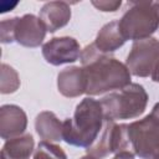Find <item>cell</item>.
Listing matches in <instances>:
<instances>
[{"label": "cell", "instance_id": "cell-5", "mask_svg": "<svg viewBox=\"0 0 159 159\" xmlns=\"http://www.w3.org/2000/svg\"><path fill=\"white\" fill-rule=\"evenodd\" d=\"M46 32L43 22L34 14L5 19L0 24V39L2 43L17 42L24 47L35 48L43 42Z\"/></svg>", "mask_w": 159, "mask_h": 159}, {"label": "cell", "instance_id": "cell-9", "mask_svg": "<svg viewBox=\"0 0 159 159\" xmlns=\"http://www.w3.org/2000/svg\"><path fill=\"white\" fill-rule=\"evenodd\" d=\"M42 56L47 63L52 66H61L65 63H73L81 57V46L75 37L61 36L52 37L42 45Z\"/></svg>", "mask_w": 159, "mask_h": 159}, {"label": "cell", "instance_id": "cell-11", "mask_svg": "<svg viewBox=\"0 0 159 159\" xmlns=\"http://www.w3.org/2000/svg\"><path fill=\"white\" fill-rule=\"evenodd\" d=\"M57 89L67 98H76L86 94V77L83 68L70 66L57 75Z\"/></svg>", "mask_w": 159, "mask_h": 159}, {"label": "cell", "instance_id": "cell-13", "mask_svg": "<svg viewBox=\"0 0 159 159\" xmlns=\"http://www.w3.org/2000/svg\"><path fill=\"white\" fill-rule=\"evenodd\" d=\"M35 130L42 140H63V122H61L57 116L51 111H43L36 116Z\"/></svg>", "mask_w": 159, "mask_h": 159}, {"label": "cell", "instance_id": "cell-14", "mask_svg": "<svg viewBox=\"0 0 159 159\" xmlns=\"http://www.w3.org/2000/svg\"><path fill=\"white\" fill-rule=\"evenodd\" d=\"M93 43L101 52L108 55L120 48L125 43V39L119 30L118 20H113L103 25L98 31Z\"/></svg>", "mask_w": 159, "mask_h": 159}, {"label": "cell", "instance_id": "cell-21", "mask_svg": "<svg viewBox=\"0 0 159 159\" xmlns=\"http://www.w3.org/2000/svg\"><path fill=\"white\" fill-rule=\"evenodd\" d=\"M80 159H97V158H94V157H92V155L87 154V155H83V157H81Z\"/></svg>", "mask_w": 159, "mask_h": 159}, {"label": "cell", "instance_id": "cell-17", "mask_svg": "<svg viewBox=\"0 0 159 159\" xmlns=\"http://www.w3.org/2000/svg\"><path fill=\"white\" fill-rule=\"evenodd\" d=\"M34 159H67V155L60 145L41 140L34 152Z\"/></svg>", "mask_w": 159, "mask_h": 159}, {"label": "cell", "instance_id": "cell-18", "mask_svg": "<svg viewBox=\"0 0 159 159\" xmlns=\"http://www.w3.org/2000/svg\"><path fill=\"white\" fill-rule=\"evenodd\" d=\"M92 5L103 12H116L120 6H122V1L120 0H116V1H108V0H99V1H92Z\"/></svg>", "mask_w": 159, "mask_h": 159}, {"label": "cell", "instance_id": "cell-12", "mask_svg": "<svg viewBox=\"0 0 159 159\" xmlns=\"http://www.w3.org/2000/svg\"><path fill=\"white\" fill-rule=\"evenodd\" d=\"M71 7L66 1H48L40 9L39 17L51 34L65 27L71 20Z\"/></svg>", "mask_w": 159, "mask_h": 159}, {"label": "cell", "instance_id": "cell-16", "mask_svg": "<svg viewBox=\"0 0 159 159\" xmlns=\"http://www.w3.org/2000/svg\"><path fill=\"white\" fill-rule=\"evenodd\" d=\"M20 87V77L16 70H14L7 63H1V76H0V92L2 94L14 93Z\"/></svg>", "mask_w": 159, "mask_h": 159}, {"label": "cell", "instance_id": "cell-3", "mask_svg": "<svg viewBox=\"0 0 159 159\" xmlns=\"http://www.w3.org/2000/svg\"><path fill=\"white\" fill-rule=\"evenodd\" d=\"M148 98L145 88L139 83H130L117 92L108 93L99 101L104 120L116 122L142 116L147 108Z\"/></svg>", "mask_w": 159, "mask_h": 159}, {"label": "cell", "instance_id": "cell-2", "mask_svg": "<svg viewBox=\"0 0 159 159\" xmlns=\"http://www.w3.org/2000/svg\"><path fill=\"white\" fill-rule=\"evenodd\" d=\"M104 116L101 102L92 98H83L73 112L72 118L63 120V140L73 147H91L102 132Z\"/></svg>", "mask_w": 159, "mask_h": 159}, {"label": "cell", "instance_id": "cell-1", "mask_svg": "<svg viewBox=\"0 0 159 159\" xmlns=\"http://www.w3.org/2000/svg\"><path fill=\"white\" fill-rule=\"evenodd\" d=\"M81 63L86 77V94L99 96L130 84V72L125 63L101 52L94 43L81 51Z\"/></svg>", "mask_w": 159, "mask_h": 159}, {"label": "cell", "instance_id": "cell-7", "mask_svg": "<svg viewBox=\"0 0 159 159\" xmlns=\"http://www.w3.org/2000/svg\"><path fill=\"white\" fill-rule=\"evenodd\" d=\"M132 152L128 137V124H118L114 120H104L101 134L96 142L86 149L87 154L102 159L109 154H118L120 152Z\"/></svg>", "mask_w": 159, "mask_h": 159}, {"label": "cell", "instance_id": "cell-4", "mask_svg": "<svg viewBox=\"0 0 159 159\" xmlns=\"http://www.w3.org/2000/svg\"><path fill=\"white\" fill-rule=\"evenodd\" d=\"M118 25L125 41L144 40L159 29V11L153 1L130 2Z\"/></svg>", "mask_w": 159, "mask_h": 159}, {"label": "cell", "instance_id": "cell-20", "mask_svg": "<svg viewBox=\"0 0 159 159\" xmlns=\"http://www.w3.org/2000/svg\"><path fill=\"white\" fill-rule=\"evenodd\" d=\"M150 77H152V81H153V82L159 83V61H158V62H157V65L154 66V68H153V71H152Z\"/></svg>", "mask_w": 159, "mask_h": 159}, {"label": "cell", "instance_id": "cell-6", "mask_svg": "<svg viewBox=\"0 0 159 159\" xmlns=\"http://www.w3.org/2000/svg\"><path fill=\"white\" fill-rule=\"evenodd\" d=\"M132 152L140 159H154L159 152V118L152 112L128 124Z\"/></svg>", "mask_w": 159, "mask_h": 159}, {"label": "cell", "instance_id": "cell-8", "mask_svg": "<svg viewBox=\"0 0 159 159\" xmlns=\"http://www.w3.org/2000/svg\"><path fill=\"white\" fill-rule=\"evenodd\" d=\"M159 61V40L148 37L134 41L127 56L125 66L135 77H148Z\"/></svg>", "mask_w": 159, "mask_h": 159}, {"label": "cell", "instance_id": "cell-15", "mask_svg": "<svg viewBox=\"0 0 159 159\" xmlns=\"http://www.w3.org/2000/svg\"><path fill=\"white\" fill-rule=\"evenodd\" d=\"M34 152V137L30 133H25L20 137L5 140L1 149V159H30Z\"/></svg>", "mask_w": 159, "mask_h": 159}, {"label": "cell", "instance_id": "cell-22", "mask_svg": "<svg viewBox=\"0 0 159 159\" xmlns=\"http://www.w3.org/2000/svg\"><path fill=\"white\" fill-rule=\"evenodd\" d=\"M154 5H155V7H157V10L159 11V1H158V2H154Z\"/></svg>", "mask_w": 159, "mask_h": 159}, {"label": "cell", "instance_id": "cell-10", "mask_svg": "<svg viewBox=\"0 0 159 159\" xmlns=\"http://www.w3.org/2000/svg\"><path fill=\"white\" fill-rule=\"evenodd\" d=\"M27 127V116L25 111L16 104H4L0 107V137L9 140L25 134Z\"/></svg>", "mask_w": 159, "mask_h": 159}, {"label": "cell", "instance_id": "cell-19", "mask_svg": "<svg viewBox=\"0 0 159 159\" xmlns=\"http://www.w3.org/2000/svg\"><path fill=\"white\" fill-rule=\"evenodd\" d=\"M113 159H135V154L133 152H120L113 157Z\"/></svg>", "mask_w": 159, "mask_h": 159}]
</instances>
